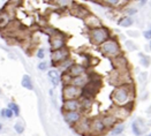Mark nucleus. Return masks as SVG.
<instances>
[{
  "mask_svg": "<svg viewBox=\"0 0 151 136\" xmlns=\"http://www.w3.org/2000/svg\"><path fill=\"white\" fill-rule=\"evenodd\" d=\"M133 89L130 84L116 86L112 92V100L114 102L116 106H127L130 104L133 99Z\"/></svg>",
  "mask_w": 151,
  "mask_h": 136,
  "instance_id": "1",
  "label": "nucleus"
},
{
  "mask_svg": "<svg viewBox=\"0 0 151 136\" xmlns=\"http://www.w3.org/2000/svg\"><path fill=\"white\" fill-rule=\"evenodd\" d=\"M100 52L110 58H117L119 56H121V48H120V44L118 43V40L116 39H107L106 42H104L100 46Z\"/></svg>",
  "mask_w": 151,
  "mask_h": 136,
  "instance_id": "2",
  "label": "nucleus"
},
{
  "mask_svg": "<svg viewBox=\"0 0 151 136\" xmlns=\"http://www.w3.org/2000/svg\"><path fill=\"white\" fill-rule=\"evenodd\" d=\"M66 40H67V35L66 33H63L62 31L53 30V32L50 33V39H49L51 52L60 50L62 48H66Z\"/></svg>",
  "mask_w": 151,
  "mask_h": 136,
  "instance_id": "3",
  "label": "nucleus"
},
{
  "mask_svg": "<svg viewBox=\"0 0 151 136\" xmlns=\"http://www.w3.org/2000/svg\"><path fill=\"white\" fill-rule=\"evenodd\" d=\"M89 38H90L92 44L99 45V46H100L104 42L110 39V31L106 28H104V27L91 29L90 32H89Z\"/></svg>",
  "mask_w": 151,
  "mask_h": 136,
  "instance_id": "4",
  "label": "nucleus"
},
{
  "mask_svg": "<svg viewBox=\"0 0 151 136\" xmlns=\"http://www.w3.org/2000/svg\"><path fill=\"white\" fill-rule=\"evenodd\" d=\"M82 96H83V89L74 86L71 84H66L62 88V98H63V100L80 99Z\"/></svg>",
  "mask_w": 151,
  "mask_h": 136,
  "instance_id": "5",
  "label": "nucleus"
},
{
  "mask_svg": "<svg viewBox=\"0 0 151 136\" xmlns=\"http://www.w3.org/2000/svg\"><path fill=\"white\" fill-rule=\"evenodd\" d=\"M69 58V50L67 48H62L57 51L51 52V64L52 66H59L62 61L67 60Z\"/></svg>",
  "mask_w": 151,
  "mask_h": 136,
  "instance_id": "6",
  "label": "nucleus"
},
{
  "mask_svg": "<svg viewBox=\"0 0 151 136\" xmlns=\"http://www.w3.org/2000/svg\"><path fill=\"white\" fill-rule=\"evenodd\" d=\"M110 114H112L117 119V121H122L125 119L128 118V115L130 114V107L127 105V106H112L110 112Z\"/></svg>",
  "mask_w": 151,
  "mask_h": 136,
  "instance_id": "7",
  "label": "nucleus"
},
{
  "mask_svg": "<svg viewBox=\"0 0 151 136\" xmlns=\"http://www.w3.org/2000/svg\"><path fill=\"white\" fill-rule=\"evenodd\" d=\"M81 100L80 99H69V100H63L62 102V112H76L81 111Z\"/></svg>",
  "mask_w": 151,
  "mask_h": 136,
  "instance_id": "8",
  "label": "nucleus"
},
{
  "mask_svg": "<svg viewBox=\"0 0 151 136\" xmlns=\"http://www.w3.org/2000/svg\"><path fill=\"white\" fill-rule=\"evenodd\" d=\"M90 81H91V76H90L89 74L84 73V74H82V75H80V76L73 77V78L70 80L69 84L74 85V86H78V88H80V89H84V88L88 85V83H89Z\"/></svg>",
  "mask_w": 151,
  "mask_h": 136,
  "instance_id": "9",
  "label": "nucleus"
},
{
  "mask_svg": "<svg viewBox=\"0 0 151 136\" xmlns=\"http://www.w3.org/2000/svg\"><path fill=\"white\" fill-rule=\"evenodd\" d=\"M105 126L103 123V120L100 117H96L94 119L90 120V133H92L94 135H99L102 133H104L105 130Z\"/></svg>",
  "mask_w": 151,
  "mask_h": 136,
  "instance_id": "10",
  "label": "nucleus"
},
{
  "mask_svg": "<svg viewBox=\"0 0 151 136\" xmlns=\"http://www.w3.org/2000/svg\"><path fill=\"white\" fill-rule=\"evenodd\" d=\"M82 118H83V115H82V112H81V111H76V112H66V113H63V119H65V121H66L68 125H70V126L76 125Z\"/></svg>",
  "mask_w": 151,
  "mask_h": 136,
  "instance_id": "11",
  "label": "nucleus"
},
{
  "mask_svg": "<svg viewBox=\"0 0 151 136\" xmlns=\"http://www.w3.org/2000/svg\"><path fill=\"white\" fill-rule=\"evenodd\" d=\"M70 13L74 16L80 17V19H86L90 14L88 8H86L83 5H80V4H73V7L70 8Z\"/></svg>",
  "mask_w": 151,
  "mask_h": 136,
  "instance_id": "12",
  "label": "nucleus"
},
{
  "mask_svg": "<svg viewBox=\"0 0 151 136\" xmlns=\"http://www.w3.org/2000/svg\"><path fill=\"white\" fill-rule=\"evenodd\" d=\"M113 65L116 67V70L118 72H121V73L128 72V61L125 58V56H119L114 58L113 59Z\"/></svg>",
  "mask_w": 151,
  "mask_h": 136,
  "instance_id": "13",
  "label": "nucleus"
},
{
  "mask_svg": "<svg viewBox=\"0 0 151 136\" xmlns=\"http://www.w3.org/2000/svg\"><path fill=\"white\" fill-rule=\"evenodd\" d=\"M76 131L82 135H89L90 134V120L88 118H82L76 123Z\"/></svg>",
  "mask_w": 151,
  "mask_h": 136,
  "instance_id": "14",
  "label": "nucleus"
},
{
  "mask_svg": "<svg viewBox=\"0 0 151 136\" xmlns=\"http://www.w3.org/2000/svg\"><path fill=\"white\" fill-rule=\"evenodd\" d=\"M86 72H87V67H84V66H82V65L74 64V65L66 72V74H68V75L73 78V77H76V76H80V75L84 74Z\"/></svg>",
  "mask_w": 151,
  "mask_h": 136,
  "instance_id": "15",
  "label": "nucleus"
},
{
  "mask_svg": "<svg viewBox=\"0 0 151 136\" xmlns=\"http://www.w3.org/2000/svg\"><path fill=\"white\" fill-rule=\"evenodd\" d=\"M84 22H86L87 27H88L90 30H91V29H96V28H100V27H103L100 20H99L96 15H94V14H91V13L84 19Z\"/></svg>",
  "mask_w": 151,
  "mask_h": 136,
  "instance_id": "16",
  "label": "nucleus"
},
{
  "mask_svg": "<svg viewBox=\"0 0 151 136\" xmlns=\"http://www.w3.org/2000/svg\"><path fill=\"white\" fill-rule=\"evenodd\" d=\"M100 118H102L103 123H104V126H105L106 129H111L112 127H116L117 119H116L114 117H113L112 114L107 113V114H105V115H103V117H100Z\"/></svg>",
  "mask_w": 151,
  "mask_h": 136,
  "instance_id": "17",
  "label": "nucleus"
},
{
  "mask_svg": "<svg viewBox=\"0 0 151 136\" xmlns=\"http://www.w3.org/2000/svg\"><path fill=\"white\" fill-rule=\"evenodd\" d=\"M49 78H50V81H51V83H52L53 86L59 85V83L61 81V76H60L59 72L55 70V69H51L49 72Z\"/></svg>",
  "mask_w": 151,
  "mask_h": 136,
  "instance_id": "18",
  "label": "nucleus"
},
{
  "mask_svg": "<svg viewBox=\"0 0 151 136\" xmlns=\"http://www.w3.org/2000/svg\"><path fill=\"white\" fill-rule=\"evenodd\" d=\"M75 62H74V60L73 59H70V58H68L67 60H65V61H62L58 67H59V69L61 70V72H63V73H66L73 65H74Z\"/></svg>",
  "mask_w": 151,
  "mask_h": 136,
  "instance_id": "19",
  "label": "nucleus"
},
{
  "mask_svg": "<svg viewBox=\"0 0 151 136\" xmlns=\"http://www.w3.org/2000/svg\"><path fill=\"white\" fill-rule=\"evenodd\" d=\"M81 100V106H82V110H90L91 106H92V99L90 97H86V96H82L80 98Z\"/></svg>",
  "mask_w": 151,
  "mask_h": 136,
  "instance_id": "20",
  "label": "nucleus"
},
{
  "mask_svg": "<svg viewBox=\"0 0 151 136\" xmlns=\"http://www.w3.org/2000/svg\"><path fill=\"white\" fill-rule=\"evenodd\" d=\"M133 23H134V21L130 16H124L122 19H120L118 21V24L120 27H124V28H129L130 25H133Z\"/></svg>",
  "mask_w": 151,
  "mask_h": 136,
  "instance_id": "21",
  "label": "nucleus"
},
{
  "mask_svg": "<svg viewBox=\"0 0 151 136\" xmlns=\"http://www.w3.org/2000/svg\"><path fill=\"white\" fill-rule=\"evenodd\" d=\"M21 84H22L23 88H25L28 90H33V85H32V82H31V78H30L29 75H23Z\"/></svg>",
  "mask_w": 151,
  "mask_h": 136,
  "instance_id": "22",
  "label": "nucleus"
},
{
  "mask_svg": "<svg viewBox=\"0 0 151 136\" xmlns=\"http://www.w3.org/2000/svg\"><path fill=\"white\" fill-rule=\"evenodd\" d=\"M132 129H133V133L136 136H142V134L144 133L143 131V128L141 127V122H138V121H134L132 123Z\"/></svg>",
  "mask_w": 151,
  "mask_h": 136,
  "instance_id": "23",
  "label": "nucleus"
},
{
  "mask_svg": "<svg viewBox=\"0 0 151 136\" xmlns=\"http://www.w3.org/2000/svg\"><path fill=\"white\" fill-rule=\"evenodd\" d=\"M9 23V16L6 13L0 14V28H5Z\"/></svg>",
  "mask_w": 151,
  "mask_h": 136,
  "instance_id": "24",
  "label": "nucleus"
},
{
  "mask_svg": "<svg viewBox=\"0 0 151 136\" xmlns=\"http://www.w3.org/2000/svg\"><path fill=\"white\" fill-rule=\"evenodd\" d=\"M124 130H125V126H124V125H119V126H116L114 128L112 129L111 134H112L113 136H118V135H120Z\"/></svg>",
  "mask_w": 151,
  "mask_h": 136,
  "instance_id": "25",
  "label": "nucleus"
},
{
  "mask_svg": "<svg viewBox=\"0 0 151 136\" xmlns=\"http://www.w3.org/2000/svg\"><path fill=\"white\" fill-rule=\"evenodd\" d=\"M8 109H11V110L13 111V113H14L15 117H19V115H20V107L17 106V104H15V103H9V104H8Z\"/></svg>",
  "mask_w": 151,
  "mask_h": 136,
  "instance_id": "26",
  "label": "nucleus"
},
{
  "mask_svg": "<svg viewBox=\"0 0 151 136\" xmlns=\"http://www.w3.org/2000/svg\"><path fill=\"white\" fill-rule=\"evenodd\" d=\"M140 57H141V64H142V66L143 67H149L150 66V58L148 57V56H144V54H140Z\"/></svg>",
  "mask_w": 151,
  "mask_h": 136,
  "instance_id": "27",
  "label": "nucleus"
},
{
  "mask_svg": "<svg viewBox=\"0 0 151 136\" xmlns=\"http://www.w3.org/2000/svg\"><path fill=\"white\" fill-rule=\"evenodd\" d=\"M14 128H15V130H16L19 134H22V133L24 131V126H23L22 121L16 122V123H15V126H14Z\"/></svg>",
  "mask_w": 151,
  "mask_h": 136,
  "instance_id": "28",
  "label": "nucleus"
},
{
  "mask_svg": "<svg viewBox=\"0 0 151 136\" xmlns=\"http://www.w3.org/2000/svg\"><path fill=\"white\" fill-rule=\"evenodd\" d=\"M126 46H127L129 50H133V51L136 50V45H135L132 40H127V42H126Z\"/></svg>",
  "mask_w": 151,
  "mask_h": 136,
  "instance_id": "29",
  "label": "nucleus"
},
{
  "mask_svg": "<svg viewBox=\"0 0 151 136\" xmlns=\"http://www.w3.org/2000/svg\"><path fill=\"white\" fill-rule=\"evenodd\" d=\"M37 58H39V59L45 58V50L44 49H39L38 51H37Z\"/></svg>",
  "mask_w": 151,
  "mask_h": 136,
  "instance_id": "30",
  "label": "nucleus"
},
{
  "mask_svg": "<svg viewBox=\"0 0 151 136\" xmlns=\"http://www.w3.org/2000/svg\"><path fill=\"white\" fill-rule=\"evenodd\" d=\"M13 115H14V113L11 109H5V118L11 119V118H13Z\"/></svg>",
  "mask_w": 151,
  "mask_h": 136,
  "instance_id": "31",
  "label": "nucleus"
},
{
  "mask_svg": "<svg viewBox=\"0 0 151 136\" xmlns=\"http://www.w3.org/2000/svg\"><path fill=\"white\" fill-rule=\"evenodd\" d=\"M136 12H137V11H136V8H129V9H127V12H126V13L128 14L127 16H129V15H134V14H136Z\"/></svg>",
  "mask_w": 151,
  "mask_h": 136,
  "instance_id": "32",
  "label": "nucleus"
},
{
  "mask_svg": "<svg viewBox=\"0 0 151 136\" xmlns=\"http://www.w3.org/2000/svg\"><path fill=\"white\" fill-rule=\"evenodd\" d=\"M38 68H39V70H45L47 68V64L46 62H41L38 65Z\"/></svg>",
  "mask_w": 151,
  "mask_h": 136,
  "instance_id": "33",
  "label": "nucleus"
},
{
  "mask_svg": "<svg viewBox=\"0 0 151 136\" xmlns=\"http://www.w3.org/2000/svg\"><path fill=\"white\" fill-rule=\"evenodd\" d=\"M144 37H145V39H149V40H151V30H146V31H144Z\"/></svg>",
  "mask_w": 151,
  "mask_h": 136,
  "instance_id": "34",
  "label": "nucleus"
},
{
  "mask_svg": "<svg viewBox=\"0 0 151 136\" xmlns=\"http://www.w3.org/2000/svg\"><path fill=\"white\" fill-rule=\"evenodd\" d=\"M1 117H5V109L1 110Z\"/></svg>",
  "mask_w": 151,
  "mask_h": 136,
  "instance_id": "35",
  "label": "nucleus"
},
{
  "mask_svg": "<svg viewBox=\"0 0 151 136\" xmlns=\"http://www.w3.org/2000/svg\"><path fill=\"white\" fill-rule=\"evenodd\" d=\"M149 48H150V50H151V40H150V43H149Z\"/></svg>",
  "mask_w": 151,
  "mask_h": 136,
  "instance_id": "36",
  "label": "nucleus"
},
{
  "mask_svg": "<svg viewBox=\"0 0 151 136\" xmlns=\"http://www.w3.org/2000/svg\"><path fill=\"white\" fill-rule=\"evenodd\" d=\"M1 128H3V126H1V123H0V130H1Z\"/></svg>",
  "mask_w": 151,
  "mask_h": 136,
  "instance_id": "37",
  "label": "nucleus"
},
{
  "mask_svg": "<svg viewBox=\"0 0 151 136\" xmlns=\"http://www.w3.org/2000/svg\"><path fill=\"white\" fill-rule=\"evenodd\" d=\"M149 136H151V134H150V135H149Z\"/></svg>",
  "mask_w": 151,
  "mask_h": 136,
  "instance_id": "38",
  "label": "nucleus"
}]
</instances>
